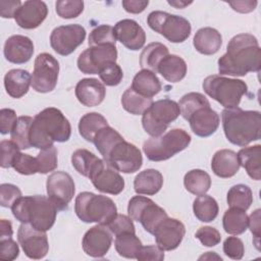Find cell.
Listing matches in <instances>:
<instances>
[{
	"label": "cell",
	"mask_w": 261,
	"mask_h": 261,
	"mask_svg": "<svg viewBox=\"0 0 261 261\" xmlns=\"http://www.w3.org/2000/svg\"><path fill=\"white\" fill-rule=\"evenodd\" d=\"M97 150L111 167L123 173H134L143 164L139 148L126 142L114 128L107 125L101 128L93 140Z\"/></svg>",
	"instance_id": "obj_1"
},
{
	"label": "cell",
	"mask_w": 261,
	"mask_h": 261,
	"mask_svg": "<svg viewBox=\"0 0 261 261\" xmlns=\"http://www.w3.org/2000/svg\"><path fill=\"white\" fill-rule=\"evenodd\" d=\"M261 68V49L258 40L251 34H239L232 37L226 47V53L218 59L220 74L244 76L248 72H258Z\"/></svg>",
	"instance_id": "obj_2"
},
{
	"label": "cell",
	"mask_w": 261,
	"mask_h": 261,
	"mask_svg": "<svg viewBox=\"0 0 261 261\" xmlns=\"http://www.w3.org/2000/svg\"><path fill=\"white\" fill-rule=\"evenodd\" d=\"M71 125L63 113L55 108L48 107L39 112L30 128V143L37 149H47L55 142L63 143L69 140Z\"/></svg>",
	"instance_id": "obj_3"
},
{
	"label": "cell",
	"mask_w": 261,
	"mask_h": 261,
	"mask_svg": "<svg viewBox=\"0 0 261 261\" xmlns=\"http://www.w3.org/2000/svg\"><path fill=\"white\" fill-rule=\"evenodd\" d=\"M222 127L226 139L233 145L246 147L261 138V113L240 107L225 108L221 112Z\"/></svg>",
	"instance_id": "obj_4"
},
{
	"label": "cell",
	"mask_w": 261,
	"mask_h": 261,
	"mask_svg": "<svg viewBox=\"0 0 261 261\" xmlns=\"http://www.w3.org/2000/svg\"><path fill=\"white\" fill-rule=\"evenodd\" d=\"M13 216L21 223H29L42 231L49 230L55 223L57 208L45 196L20 197L11 207Z\"/></svg>",
	"instance_id": "obj_5"
},
{
	"label": "cell",
	"mask_w": 261,
	"mask_h": 261,
	"mask_svg": "<svg viewBox=\"0 0 261 261\" xmlns=\"http://www.w3.org/2000/svg\"><path fill=\"white\" fill-rule=\"evenodd\" d=\"M74 211L82 221L103 225H107L117 215V208L112 199L92 192H83L76 196Z\"/></svg>",
	"instance_id": "obj_6"
},
{
	"label": "cell",
	"mask_w": 261,
	"mask_h": 261,
	"mask_svg": "<svg viewBox=\"0 0 261 261\" xmlns=\"http://www.w3.org/2000/svg\"><path fill=\"white\" fill-rule=\"evenodd\" d=\"M191 143V136L181 128H172L167 133L152 137L143 145V151L151 161H164L185 150Z\"/></svg>",
	"instance_id": "obj_7"
},
{
	"label": "cell",
	"mask_w": 261,
	"mask_h": 261,
	"mask_svg": "<svg viewBox=\"0 0 261 261\" xmlns=\"http://www.w3.org/2000/svg\"><path fill=\"white\" fill-rule=\"evenodd\" d=\"M204 92L224 108L238 107L242 97L247 94V84L238 79L222 75H209L203 81Z\"/></svg>",
	"instance_id": "obj_8"
},
{
	"label": "cell",
	"mask_w": 261,
	"mask_h": 261,
	"mask_svg": "<svg viewBox=\"0 0 261 261\" xmlns=\"http://www.w3.org/2000/svg\"><path fill=\"white\" fill-rule=\"evenodd\" d=\"M180 114L178 103L170 99H161L143 113L142 125L151 137H159L165 133L169 124Z\"/></svg>",
	"instance_id": "obj_9"
},
{
	"label": "cell",
	"mask_w": 261,
	"mask_h": 261,
	"mask_svg": "<svg viewBox=\"0 0 261 261\" xmlns=\"http://www.w3.org/2000/svg\"><path fill=\"white\" fill-rule=\"evenodd\" d=\"M148 25L171 43H182L192 31L191 23L182 16L165 11H152L147 17Z\"/></svg>",
	"instance_id": "obj_10"
},
{
	"label": "cell",
	"mask_w": 261,
	"mask_h": 261,
	"mask_svg": "<svg viewBox=\"0 0 261 261\" xmlns=\"http://www.w3.org/2000/svg\"><path fill=\"white\" fill-rule=\"evenodd\" d=\"M127 213L133 220L140 222L144 229L151 234L157 225L168 217L163 208L144 196H135L128 201Z\"/></svg>",
	"instance_id": "obj_11"
},
{
	"label": "cell",
	"mask_w": 261,
	"mask_h": 261,
	"mask_svg": "<svg viewBox=\"0 0 261 261\" xmlns=\"http://www.w3.org/2000/svg\"><path fill=\"white\" fill-rule=\"evenodd\" d=\"M59 62L49 53H41L35 59L32 87L38 93H49L57 85Z\"/></svg>",
	"instance_id": "obj_12"
},
{
	"label": "cell",
	"mask_w": 261,
	"mask_h": 261,
	"mask_svg": "<svg viewBox=\"0 0 261 261\" xmlns=\"http://www.w3.org/2000/svg\"><path fill=\"white\" fill-rule=\"evenodd\" d=\"M46 190L48 198L54 203L58 211L68 208V204L75 193L74 181L65 171L52 172L47 178Z\"/></svg>",
	"instance_id": "obj_13"
},
{
	"label": "cell",
	"mask_w": 261,
	"mask_h": 261,
	"mask_svg": "<svg viewBox=\"0 0 261 261\" xmlns=\"http://www.w3.org/2000/svg\"><path fill=\"white\" fill-rule=\"evenodd\" d=\"M86 38V30L77 23L60 25L55 28L50 36V45L59 55L71 54Z\"/></svg>",
	"instance_id": "obj_14"
},
{
	"label": "cell",
	"mask_w": 261,
	"mask_h": 261,
	"mask_svg": "<svg viewBox=\"0 0 261 261\" xmlns=\"http://www.w3.org/2000/svg\"><path fill=\"white\" fill-rule=\"evenodd\" d=\"M117 50L114 45L92 46L83 51L77 58V67L85 74H98L108 62H116Z\"/></svg>",
	"instance_id": "obj_15"
},
{
	"label": "cell",
	"mask_w": 261,
	"mask_h": 261,
	"mask_svg": "<svg viewBox=\"0 0 261 261\" xmlns=\"http://www.w3.org/2000/svg\"><path fill=\"white\" fill-rule=\"evenodd\" d=\"M17 240L24 254L31 259H42L49 251L46 231L38 230L29 223H21L17 230Z\"/></svg>",
	"instance_id": "obj_16"
},
{
	"label": "cell",
	"mask_w": 261,
	"mask_h": 261,
	"mask_svg": "<svg viewBox=\"0 0 261 261\" xmlns=\"http://www.w3.org/2000/svg\"><path fill=\"white\" fill-rule=\"evenodd\" d=\"M186 233L185 225L176 218L166 217L155 228L153 236L157 246L163 251L176 249Z\"/></svg>",
	"instance_id": "obj_17"
},
{
	"label": "cell",
	"mask_w": 261,
	"mask_h": 261,
	"mask_svg": "<svg viewBox=\"0 0 261 261\" xmlns=\"http://www.w3.org/2000/svg\"><path fill=\"white\" fill-rule=\"evenodd\" d=\"M98 191L110 195H118L124 189V179L116 169L102 160L89 177Z\"/></svg>",
	"instance_id": "obj_18"
},
{
	"label": "cell",
	"mask_w": 261,
	"mask_h": 261,
	"mask_svg": "<svg viewBox=\"0 0 261 261\" xmlns=\"http://www.w3.org/2000/svg\"><path fill=\"white\" fill-rule=\"evenodd\" d=\"M112 244V232L106 225L97 224L85 233L82 246L84 252L91 257L101 258L105 256Z\"/></svg>",
	"instance_id": "obj_19"
},
{
	"label": "cell",
	"mask_w": 261,
	"mask_h": 261,
	"mask_svg": "<svg viewBox=\"0 0 261 261\" xmlns=\"http://www.w3.org/2000/svg\"><path fill=\"white\" fill-rule=\"evenodd\" d=\"M193 133L201 138L213 135L219 126V115L214 111L210 104L196 109L187 119Z\"/></svg>",
	"instance_id": "obj_20"
},
{
	"label": "cell",
	"mask_w": 261,
	"mask_h": 261,
	"mask_svg": "<svg viewBox=\"0 0 261 261\" xmlns=\"http://www.w3.org/2000/svg\"><path fill=\"white\" fill-rule=\"evenodd\" d=\"M48 8L40 0L24 1L14 15L15 22L21 29L33 30L38 28L47 17Z\"/></svg>",
	"instance_id": "obj_21"
},
{
	"label": "cell",
	"mask_w": 261,
	"mask_h": 261,
	"mask_svg": "<svg viewBox=\"0 0 261 261\" xmlns=\"http://www.w3.org/2000/svg\"><path fill=\"white\" fill-rule=\"evenodd\" d=\"M116 40L125 48L137 51L145 45L146 34L143 28L134 19H122L114 25Z\"/></svg>",
	"instance_id": "obj_22"
},
{
	"label": "cell",
	"mask_w": 261,
	"mask_h": 261,
	"mask_svg": "<svg viewBox=\"0 0 261 261\" xmlns=\"http://www.w3.org/2000/svg\"><path fill=\"white\" fill-rule=\"evenodd\" d=\"M3 53L6 60L11 63H25L34 54L33 41L22 35H13L6 40Z\"/></svg>",
	"instance_id": "obj_23"
},
{
	"label": "cell",
	"mask_w": 261,
	"mask_h": 261,
	"mask_svg": "<svg viewBox=\"0 0 261 261\" xmlns=\"http://www.w3.org/2000/svg\"><path fill=\"white\" fill-rule=\"evenodd\" d=\"M74 93L79 102L84 106L94 107L103 102L106 90L104 85L97 79L89 77L77 82Z\"/></svg>",
	"instance_id": "obj_24"
},
{
	"label": "cell",
	"mask_w": 261,
	"mask_h": 261,
	"mask_svg": "<svg viewBox=\"0 0 261 261\" xmlns=\"http://www.w3.org/2000/svg\"><path fill=\"white\" fill-rule=\"evenodd\" d=\"M212 171L219 177L228 178L233 176L240 169L238 155L228 149L218 150L211 161Z\"/></svg>",
	"instance_id": "obj_25"
},
{
	"label": "cell",
	"mask_w": 261,
	"mask_h": 261,
	"mask_svg": "<svg viewBox=\"0 0 261 261\" xmlns=\"http://www.w3.org/2000/svg\"><path fill=\"white\" fill-rule=\"evenodd\" d=\"M193 45L195 49L204 55H212L218 52L222 45L220 33L210 27L202 28L194 36Z\"/></svg>",
	"instance_id": "obj_26"
},
{
	"label": "cell",
	"mask_w": 261,
	"mask_h": 261,
	"mask_svg": "<svg viewBox=\"0 0 261 261\" xmlns=\"http://www.w3.org/2000/svg\"><path fill=\"white\" fill-rule=\"evenodd\" d=\"M32 85V75L24 69H11L4 76V87L6 93L15 99L24 96Z\"/></svg>",
	"instance_id": "obj_27"
},
{
	"label": "cell",
	"mask_w": 261,
	"mask_h": 261,
	"mask_svg": "<svg viewBox=\"0 0 261 261\" xmlns=\"http://www.w3.org/2000/svg\"><path fill=\"white\" fill-rule=\"evenodd\" d=\"M162 186L163 175L160 171L153 168L139 172L134 180L135 192L139 195H155L161 190Z\"/></svg>",
	"instance_id": "obj_28"
},
{
	"label": "cell",
	"mask_w": 261,
	"mask_h": 261,
	"mask_svg": "<svg viewBox=\"0 0 261 261\" xmlns=\"http://www.w3.org/2000/svg\"><path fill=\"white\" fill-rule=\"evenodd\" d=\"M130 88L144 97L152 98L161 91L162 85L155 72L142 69L134 76Z\"/></svg>",
	"instance_id": "obj_29"
},
{
	"label": "cell",
	"mask_w": 261,
	"mask_h": 261,
	"mask_svg": "<svg viewBox=\"0 0 261 261\" xmlns=\"http://www.w3.org/2000/svg\"><path fill=\"white\" fill-rule=\"evenodd\" d=\"M157 72H159L167 82L177 83L187 74V63L178 55L168 54L159 63Z\"/></svg>",
	"instance_id": "obj_30"
},
{
	"label": "cell",
	"mask_w": 261,
	"mask_h": 261,
	"mask_svg": "<svg viewBox=\"0 0 261 261\" xmlns=\"http://www.w3.org/2000/svg\"><path fill=\"white\" fill-rule=\"evenodd\" d=\"M238 159L240 166H243L248 175L255 179L260 180L261 178V146L255 145L251 147H244L238 152Z\"/></svg>",
	"instance_id": "obj_31"
},
{
	"label": "cell",
	"mask_w": 261,
	"mask_h": 261,
	"mask_svg": "<svg viewBox=\"0 0 261 261\" xmlns=\"http://www.w3.org/2000/svg\"><path fill=\"white\" fill-rule=\"evenodd\" d=\"M168 54V48L162 43H150L143 49L140 55V65L143 69L157 72V67L159 63Z\"/></svg>",
	"instance_id": "obj_32"
},
{
	"label": "cell",
	"mask_w": 261,
	"mask_h": 261,
	"mask_svg": "<svg viewBox=\"0 0 261 261\" xmlns=\"http://www.w3.org/2000/svg\"><path fill=\"white\" fill-rule=\"evenodd\" d=\"M107 125L108 122L102 114L98 112H89L81 117L79 122V132L86 141L93 143L95 135Z\"/></svg>",
	"instance_id": "obj_33"
},
{
	"label": "cell",
	"mask_w": 261,
	"mask_h": 261,
	"mask_svg": "<svg viewBox=\"0 0 261 261\" xmlns=\"http://www.w3.org/2000/svg\"><path fill=\"white\" fill-rule=\"evenodd\" d=\"M102 159L87 149H77L71 155V164L73 168L82 175L90 177Z\"/></svg>",
	"instance_id": "obj_34"
},
{
	"label": "cell",
	"mask_w": 261,
	"mask_h": 261,
	"mask_svg": "<svg viewBox=\"0 0 261 261\" xmlns=\"http://www.w3.org/2000/svg\"><path fill=\"white\" fill-rule=\"evenodd\" d=\"M222 225L225 232L229 234H241L247 230L248 215L245 210L230 207L222 217Z\"/></svg>",
	"instance_id": "obj_35"
},
{
	"label": "cell",
	"mask_w": 261,
	"mask_h": 261,
	"mask_svg": "<svg viewBox=\"0 0 261 261\" xmlns=\"http://www.w3.org/2000/svg\"><path fill=\"white\" fill-rule=\"evenodd\" d=\"M184 185L188 192L200 196L209 191L211 187V177L202 169H192L185 174Z\"/></svg>",
	"instance_id": "obj_36"
},
{
	"label": "cell",
	"mask_w": 261,
	"mask_h": 261,
	"mask_svg": "<svg viewBox=\"0 0 261 261\" xmlns=\"http://www.w3.org/2000/svg\"><path fill=\"white\" fill-rule=\"evenodd\" d=\"M193 211L200 221L211 222L217 217L219 208L214 198L203 194L194 200Z\"/></svg>",
	"instance_id": "obj_37"
},
{
	"label": "cell",
	"mask_w": 261,
	"mask_h": 261,
	"mask_svg": "<svg viewBox=\"0 0 261 261\" xmlns=\"http://www.w3.org/2000/svg\"><path fill=\"white\" fill-rule=\"evenodd\" d=\"M115 237L114 246L118 255L128 259H137L143 245L136 232H122Z\"/></svg>",
	"instance_id": "obj_38"
},
{
	"label": "cell",
	"mask_w": 261,
	"mask_h": 261,
	"mask_svg": "<svg viewBox=\"0 0 261 261\" xmlns=\"http://www.w3.org/2000/svg\"><path fill=\"white\" fill-rule=\"evenodd\" d=\"M152 103V98H147L138 94L130 87L127 88L121 96V105L123 109L134 115H143Z\"/></svg>",
	"instance_id": "obj_39"
},
{
	"label": "cell",
	"mask_w": 261,
	"mask_h": 261,
	"mask_svg": "<svg viewBox=\"0 0 261 261\" xmlns=\"http://www.w3.org/2000/svg\"><path fill=\"white\" fill-rule=\"evenodd\" d=\"M227 204L229 207L247 210L253 202V194L251 189L243 184L232 186L227 192Z\"/></svg>",
	"instance_id": "obj_40"
},
{
	"label": "cell",
	"mask_w": 261,
	"mask_h": 261,
	"mask_svg": "<svg viewBox=\"0 0 261 261\" xmlns=\"http://www.w3.org/2000/svg\"><path fill=\"white\" fill-rule=\"evenodd\" d=\"M33 120L34 118L31 116H19L10 133L11 141H13L20 150L30 149L32 147L29 137Z\"/></svg>",
	"instance_id": "obj_41"
},
{
	"label": "cell",
	"mask_w": 261,
	"mask_h": 261,
	"mask_svg": "<svg viewBox=\"0 0 261 261\" xmlns=\"http://www.w3.org/2000/svg\"><path fill=\"white\" fill-rule=\"evenodd\" d=\"M208 104H210L208 99L203 94L196 92H191L184 95L178 102L180 114L186 120L196 109Z\"/></svg>",
	"instance_id": "obj_42"
},
{
	"label": "cell",
	"mask_w": 261,
	"mask_h": 261,
	"mask_svg": "<svg viewBox=\"0 0 261 261\" xmlns=\"http://www.w3.org/2000/svg\"><path fill=\"white\" fill-rule=\"evenodd\" d=\"M89 46H102L116 44L114 28L109 24H100L92 30L89 35Z\"/></svg>",
	"instance_id": "obj_43"
},
{
	"label": "cell",
	"mask_w": 261,
	"mask_h": 261,
	"mask_svg": "<svg viewBox=\"0 0 261 261\" xmlns=\"http://www.w3.org/2000/svg\"><path fill=\"white\" fill-rule=\"evenodd\" d=\"M36 158L38 163V173L46 174L55 170L58 165L57 149L54 146L47 149H42Z\"/></svg>",
	"instance_id": "obj_44"
},
{
	"label": "cell",
	"mask_w": 261,
	"mask_h": 261,
	"mask_svg": "<svg viewBox=\"0 0 261 261\" xmlns=\"http://www.w3.org/2000/svg\"><path fill=\"white\" fill-rule=\"evenodd\" d=\"M98 74L101 81L103 82V84L109 87H114L119 85L123 77V72L121 67L114 61L104 64L99 70Z\"/></svg>",
	"instance_id": "obj_45"
},
{
	"label": "cell",
	"mask_w": 261,
	"mask_h": 261,
	"mask_svg": "<svg viewBox=\"0 0 261 261\" xmlns=\"http://www.w3.org/2000/svg\"><path fill=\"white\" fill-rule=\"evenodd\" d=\"M55 9L61 18H75L83 12L84 2L81 0H58Z\"/></svg>",
	"instance_id": "obj_46"
},
{
	"label": "cell",
	"mask_w": 261,
	"mask_h": 261,
	"mask_svg": "<svg viewBox=\"0 0 261 261\" xmlns=\"http://www.w3.org/2000/svg\"><path fill=\"white\" fill-rule=\"evenodd\" d=\"M12 167L16 172L23 175H31L38 172L37 158L29 154L19 153L15 158Z\"/></svg>",
	"instance_id": "obj_47"
},
{
	"label": "cell",
	"mask_w": 261,
	"mask_h": 261,
	"mask_svg": "<svg viewBox=\"0 0 261 261\" xmlns=\"http://www.w3.org/2000/svg\"><path fill=\"white\" fill-rule=\"evenodd\" d=\"M0 149H1V163H0L1 167L2 168L12 167L15 158L20 153L19 147L13 141L3 140L0 143Z\"/></svg>",
	"instance_id": "obj_48"
},
{
	"label": "cell",
	"mask_w": 261,
	"mask_h": 261,
	"mask_svg": "<svg viewBox=\"0 0 261 261\" xmlns=\"http://www.w3.org/2000/svg\"><path fill=\"white\" fill-rule=\"evenodd\" d=\"M106 226L114 236H118L122 232H136L133 219L123 214H117Z\"/></svg>",
	"instance_id": "obj_49"
},
{
	"label": "cell",
	"mask_w": 261,
	"mask_h": 261,
	"mask_svg": "<svg viewBox=\"0 0 261 261\" xmlns=\"http://www.w3.org/2000/svg\"><path fill=\"white\" fill-rule=\"evenodd\" d=\"M21 197V191L12 184H2L0 186V205L11 208L17 199Z\"/></svg>",
	"instance_id": "obj_50"
},
{
	"label": "cell",
	"mask_w": 261,
	"mask_h": 261,
	"mask_svg": "<svg viewBox=\"0 0 261 261\" xmlns=\"http://www.w3.org/2000/svg\"><path fill=\"white\" fill-rule=\"evenodd\" d=\"M195 237L205 247H214V246L218 245L221 241L220 232L212 226H202V227H200L196 231Z\"/></svg>",
	"instance_id": "obj_51"
},
{
	"label": "cell",
	"mask_w": 261,
	"mask_h": 261,
	"mask_svg": "<svg viewBox=\"0 0 261 261\" xmlns=\"http://www.w3.org/2000/svg\"><path fill=\"white\" fill-rule=\"evenodd\" d=\"M223 252L230 259H242L245 253L243 241L238 237H228L223 243Z\"/></svg>",
	"instance_id": "obj_52"
},
{
	"label": "cell",
	"mask_w": 261,
	"mask_h": 261,
	"mask_svg": "<svg viewBox=\"0 0 261 261\" xmlns=\"http://www.w3.org/2000/svg\"><path fill=\"white\" fill-rule=\"evenodd\" d=\"M19 249L12 238L0 239V258L5 261H12L18 257Z\"/></svg>",
	"instance_id": "obj_53"
},
{
	"label": "cell",
	"mask_w": 261,
	"mask_h": 261,
	"mask_svg": "<svg viewBox=\"0 0 261 261\" xmlns=\"http://www.w3.org/2000/svg\"><path fill=\"white\" fill-rule=\"evenodd\" d=\"M16 121L17 117L13 109L3 108L0 110V133L2 135H7L8 133H11Z\"/></svg>",
	"instance_id": "obj_54"
},
{
	"label": "cell",
	"mask_w": 261,
	"mask_h": 261,
	"mask_svg": "<svg viewBox=\"0 0 261 261\" xmlns=\"http://www.w3.org/2000/svg\"><path fill=\"white\" fill-rule=\"evenodd\" d=\"M137 259L139 261H162L164 259V251L155 245L143 246L137 256Z\"/></svg>",
	"instance_id": "obj_55"
},
{
	"label": "cell",
	"mask_w": 261,
	"mask_h": 261,
	"mask_svg": "<svg viewBox=\"0 0 261 261\" xmlns=\"http://www.w3.org/2000/svg\"><path fill=\"white\" fill-rule=\"evenodd\" d=\"M260 209L254 210L251 215L248 217V226L250 227L251 232L253 233L254 237V244L256 248L259 250V245H260V230H261V223H260Z\"/></svg>",
	"instance_id": "obj_56"
},
{
	"label": "cell",
	"mask_w": 261,
	"mask_h": 261,
	"mask_svg": "<svg viewBox=\"0 0 261 261\" xmlns=\"http://www.w3.org/2000/svg\"><path fill=\"white\" fill-rule=\"evenodd\" d=\"M19 0H1L0 1V15L3 18L14 17L16 11L21 6Z\"/></svg>",
	"instance_id": "obj_57"
},
{
	"label": "cell",
	"mask_w": 261,
	"mask_h": 261,
	"mask_svg": "<svg viewBox=\"0 0 261 261\" xmlns=\"http://www.w3.org/2000/svg\"><path fill=\"white\" fill-rule=\"evenodd\" d=\"M122 7L125 11L129 13H141L143 12L149 4V1H139V0H123L121 2Z\"/></svg>",
	"instance_id": "obj_58"
},
{
	"label": "cell",
	"mask_w": 261,
	"mask_h": 261,
	"mask_svg": "<svg viewBox=\"0 0 261 261\" xmlns=\"http://www.w3.org/2000/svg\"><path fill=\"white\" fill-rule=\"evenodd\" d=\"M227 3L234 11L241 13H249L253 11L258 4L257 1H229Z\"/></svg>",
	"instance_id": "obj_59"
},
{
	"label": "cell",
	"mask_w": 261,
	"mask_h": 261,
	"mask_svg": "<svg viewBox=\"0 0 261 261\" xmlns=\"http://www.w3.org/2000/svg\"><path fill=\"white\" fill-rule=\"evenodd\" d=\"M13 230H12V224L7 219H1L0 220V239L5 238H12Z\"/></svg>",
	"instance_id": "obj_60"
},
{
	"label": "cell",
	"mask_w": 261,
	"mask_h": 261,
	"mask_svg": "<svg viewBox=\"0 0 261 261\" xmlns=\"http://www.w3.org/2000/svg\"><path fill=\"white\" fill-rule=\"evenodd\" d=\"M167 2H168L169 5H171V6L175 7V8H185L186 6L192 4V2H187V1H182V0H179V1L178 0H174V1L168 0Z\"/></svg>",
	"instance_id": "obj_61"
}]
</instances>
